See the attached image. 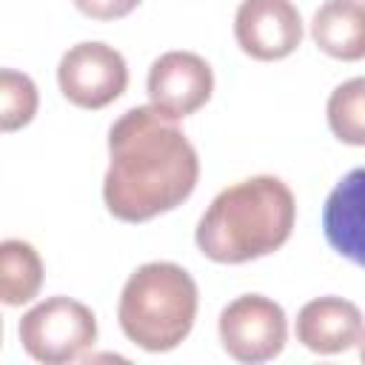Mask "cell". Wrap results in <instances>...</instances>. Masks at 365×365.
Returning <instances> with one entry per match:
<instances>
[{
  "label": "cell",
  "mask_w": 365,
  "mask_h": 365,
  "mask_svg": "<svg viewBox=\"0 0 365 365\" xmlns=\"http://www.w3.org/2000/svg\"><path fill=\"white\" fill-rule=\"evenodd\" d=\"M200 180V157L174 117L134 106L108 131L103 202L123 222H148L182 205Z\"/></svg>",
  "instance_id": "obj_1"
},
{
  "label": "cell",
  "mask_w": 365,
  "mask_h": 365,
  "mask_svg": "<svg viewBox=\"0 0 365 365\" xmlns=\"http://www.w3.org/2000/svg\"><path fill=\"white\" fill-rule=\"evenodd\" d=\"M297 200L274 174L222 188L197 222V248L220 265H240L279 251L294 231Z\"/></svg>",
  "instance_id": "obj_2"
},
{
  "label": "cell",
  "mask_w": 365,
  "mask_h": 365,
  "mask_svg": "<svg viewBox=\"0 0 365 365\" xmlns=\"http://www.w3.org/2000/svg\"><path fill=\"white\" fill-rule=\"evenodd\" d=\"M200 291L177 262H145L123 285L117 319L128 342L148 354L174 351L194 328Z\"/></svg>",
  "instance_id": "obj_3"
},
{
  "label": "cell",
  "mask_w": 365,
  "mask_h": 365,
  "mask_svg": "<svg viewBox=\"0 0 365 365\" xmlns=\"http://www.w3.org/2000/svg\"><path fill=\"white\" fill-rule=\"evenodd\" d=\"M23 351L46 365L80 359L97 342V317L71 297H48L29 308L17 325Z\"/></svg>",
  "instance_id": "obj_4"
},
{
  "label": "cell",
  "mask_w": 365,
  "mask_h": 365,
  "mask_svg": "<svg viewBox=\"0 0 365 365\" xmlns=\"http://www.w3.org/2000/svg\"><path fill=\"white\" fill-rule=\"evenodd\" d=\"M220 342L237 362H268L282 354L288 342V317L279 302L262 294H242L220 314Z\"/></svg>",
  "instance_id": "obj_5"
},
{
  "label": "cell",
  "mask_w": 365,
  "mask_h": 365,
  "mask_svg": "<svg viewBox=\"0 0 365 365\" xmlns=\"http://www.w3.org/2000/svg\"><path fill=\"white\" fill-rule=\"evenodd\" d=\"M57 86L68 103L77 108H106L128 86L125 57L100 40H86L71 46L57 66Z\"/></svg>",
  "instance_id": "obj_6"
},
{
  "label": "cell",
  "mask_w": 365,
  "mask_h": 365,
  "mask_svg": "<svg viewBox=\"0 0 365 365\" xmlns=\"http://www.w3.org/2000/svg\"><path fill=\"white\" fill-rule=\"evenodd\" d=\"M234 37L254 60H285L302 43L299 9L291 0H242L234 14Z\"/></svg>",
  "instance_id": "obj_7"
},
{
  "label": "cell",
  "mask_w": 365,
  "mask_h": 365,
  "mask_svg": "<svg viewBox=\"0 0 365 365\" xmlns=\"http://www.w3.org/2000/svg\"><path fill=\"white\" fill-rule=\"evenodd\" d=\"M145 88L154 108L182 120L211 100L214 71L194 51H165L151 63Z\"/></svg>",
  "instance_id": "obj_8"
},
{
  "label": "cell",
  "mask_w": 365,
  "mask_h": 365,
  "mask_svg": "<svg viewBox=\"0 0 365 365\" xmlns=\"http://www.w3.org/2000/svg\"><path fill=\"white\" fill-rule=\"evenodd\" d=\"M365 334L362 311L342 297H317L297 314V339L311 354H342L359 345Z\"/></svg>",
  "instance_id": "obj_9"
},
{
  "label": "cell",
  "mask_w": 365,
  "mask_h": 365,
  "mask_svg": "<svg viewBox=\"0 0 365 365\" xmlns=\"http://www.w3.org/2000/svg\"><path fill=\"white\" fill-rule=\"evenodd\" d=\"M322 231L339 257L365 268V165L348 171L328 194Z\"/></svg>",
  "instance_id": "obj_10"
},
{
  "label": "cell",
  "mask_w": 365,
  "mask_h": 365,
  "mask_svg": "<svg viewBox=\"0 0 365 365\" xmlns=\"http://www.w3.org/2000/svg\"><path fill=\"white\" fill-rule=\"evenodd\" d=\"M311 37L334 60H365V0H325L314 11Z\"/></svg>",
  "instance_id": "obj_11"
},
{
  "label": "cell",
  "mask_w": 365,
  "mask_h": 365,
  "mask_svg": "<svg viewBox=\"0 0 365 365\" xmlns=\"http://www.w3.org/2000/svg\"><path fill=\"white\" fill-rule=\"evenodd\" d=\"M43 259L26 240L0 242V299L9 308L31 302L43 288Z\"/></svg>",
  "instance_id": "obj_12"
},
{
  "label": "cell",
  "mask_w": 365,
  "mask_h": 365,
  "mask_svg": "<svg viewBox=\"0 0 365 365\" xmlns=\"http://www.w3.org/2000/svg\"><path fill=\"white\" fill-rule=\"evenodd\" d=\"M331 134L345 145H365V77L339 83L325 106Z\"/></svg>",
  "instance_id": "obj_13"
},
{
  "label": "cell",
  "mask_w": 365,
  "mask_h": 365,
  "mask_svg": "<svg viewBox=\"0 0 365 365\" xmlns=\"http://www.w3.org/2000/svg\"><path fill=\"white\" fill-rule=\"evenodd\" d=\"M37 86L29 74H20L14 68L0 71V128L6 134L29 125L37 114Z\"/></svg>",
  "instance_id": "obj_14"
},
{
  "label": "cell",
  "mask_w": 365,
  "mask_h": 365,
  "mask_svg": "<svg viewBox=\"0 0 365 365\" xmlns=\"http://www.w3.org/2000/svg\"><path fill=\"white\" fill-rule=\"evenodd\" d=\"M77 11L91 17V20H120V17H128L140 0H74Z\"/></svg>",
  "instance_id": "obj_15"
},
{
  "label": "cell",
  "mask_w": 365,
  "mask_h": 365,
  "mask_svg": "<svg viewBox=\"0 0 365 365\" xmlns=\"http://www.w3.org/2000/svg\"><path fill=\"white\" fill-rule=\"evenodd\" d=\"M359 359L365 362V334H362V339H359Z\"/></svg>",
  "instance_id": "obj_16"
}]
</instances>
